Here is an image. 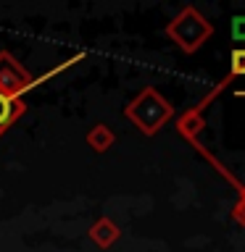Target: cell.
<instances>
[{
  "mask_svg": "<svg viewBox=\"0 0 245 252\" xmlns=\"http://www.w3.org/2000/svg\"><path fill=\"white\" fill-rule=\"evenodd\" d=\"M211 32H213V27L193 5L182 8V11L174 16V21L166 24V34H169L185 53H195L198 47L211 37Z\"/></svg>",
  "mask_w": 245,
  "mask_h": 252,
  "instance_id": "7a4b0ae2",
  "label": "cell"
},
{
  "mask_svg": "<svg viewBox=\"0 0 245 252\" xmlns=\"http://www.w3.org/2000/svg\"><path fill=\"white\" fill-rule=\"evenodd\" d=\"M119 236H122V231H119V226L111 218H98L90 226V239L103 250H108L114 242H119Z\"/></svg>",
  "mask_w": 245,
  "mask_h": 252,
  "instance_id": "5b68a950",
  "label": "cell"
},
{
  "mask_svg": "<svg viewBox=\"0 0 245 252\" xmlns=\"http://www.w3.org/2000/svg\"><path fill=\"white\" fill-rule=\"evenodd\" d=\"M27 90H32V76L8 50L0 53V92H8L13 97H21Z\"/></svg>",
  "mask_w": 245,
  "mask_h": 252,
  "instance_id": "3957f363",
  "label": "cell"
},
{
  "mask_svg": "<svg viewBox=\"0 0 245 252\" xmlns=\"http://www.w3.org/2000/svg\"><path fill=\"white\" fill-rule=\"evenodd\" d=\"M24 110H27V105H24L21 97H13V94H8V92H0V137H3V134L24 116Z\"/></svg>",
  "mask_w": 245,
  "mask_h": 252,
  "instance_id": "277c9868",
  "label": "cell"
},
{
  "mask_svg": "<svg viewBox=\"0 0 245 252\" xmlns=\"http://www.w3.org/2000/svg\"><path fill=\"white\" fill-rule=\"evenodd\" d=\"M124 116L129 118V121H134V126H137L142 134L153 137V134L174 116V108L169 105L166 97H161L158 90L145 87V90H142L137 97L124 108Z\"/></svg>",
  "mask_w": 245,
  "mask_h": 252,
  "instance_id": "6da1fadb",
  "label": "cell"
},
{
  "mask_svg": "<svg viewBox=\"0 0 245 252\" xmlns=\"http://www.w3.org/2000/svg\"><path fill=\"white\" fill-rule=\"evenodd\" d=\"M240 200H245V189H243V197H240Z\"/></svg>",
  "mask_w": 245,
  "mask_h": 252,
  "instance_id": "30bf717a",
  "label": "cell"
},
{
  "mask_svg": "<svg viewBox=\"0 0 245 252\" xmlns=\"http://www.w3.org/2000/svg\"><path fill=\"white\" fill-rule=\"evenodd\" d=\"M232 37L235 42H245V16H235L232 19Z\"/></svg>",
  "mask_w": 245,
  "mask_h": 252,
  "instance_id": "ba28073f",
  "label": "cell"
},
{
  "mask_svg": "<svg viewBox=\"0 0 245 252\" xmlns=\"http://www.w3.org/2000/svg\"><path fill=\"white\" fill-rule=\"evenodd\" d=\"M114 142H116V137L106 124H98V126H92V129L87 131V145H90L95 153H106Z\"/></svg>",
  "mask_w": 245,
  "mask_h": 252,
  "instance_id": "8992f818",
  "label": "cell"
},
{
  "mask_svg": "<svg viewBox=\"0 0 245 252\" xmlns=\"http://www.w3.org/2000/svg\"><path fill=\"white\" fill-rule=\"evenodd\" d=\"M232 216H235L237 223H243V226H245V200H240V202L235 205V213H232Z\"/></svg>",
  "mask_w": 245,
  "mask_h": 252,
  "instance_id": "9c48e42d",
  "label": "cell"
},
{
  "mask_svg": "<svg viewBox=\"0 0 245 252\" xmlns=\"http://www.w3.org/2000/svg\"><path fill=\"white\" fill-rule=\"evenodd\" d=\"M245 76V50H235L232 53V76Z\"/></svg>",
  "mask_w": 245,
  "mask_h": 252,
  "instance_id": "52a82bcc",
  "label": "cell"
}]
</instances>
